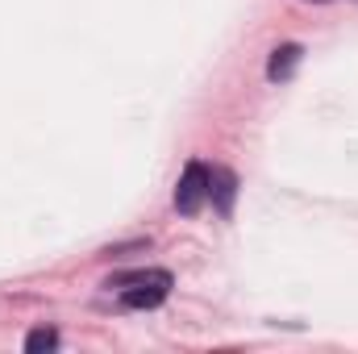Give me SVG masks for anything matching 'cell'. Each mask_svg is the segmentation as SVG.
<instances>
[{
    "mask_svg": "<svg viewBox=\"0 0 358 354\" xmlns=\"http://www.w3.org/2000/svg\"><path fill=\"white\" fill-rule=\"evenodd\" d=\"M104 288L121 292V309H159L171 292V271H163V267L121 271V275H108Z\"/></svg>",
    "mask_w": 358,
    "mask_h": 354,
    "instance_id": "6da1fadb",
    "label": "cell"
},
{
    "mask_svg": "<svg viewBox=\"0 0 358 354\" xmlns=\"http://www.w3.org/2000/svg\"><path fill=\"white\" fill-rule=\"evenodd\" d=\"M204 200H208V167L204 163H187L176 183V208L183 217H196L204 208Z\"/></svg>",
    "mask_w": 358,
    "mask_h": 354,
    "instance_id": "7a4b0ae2",
    "label": "cell"
},
{
    "mask_svg": "<svg viewBox=\"0 0 358 354\" xmlns=\"http://www.w3.org/2000/svg\"><path fill=\"white\" fill-rule=\"evenodd\" d=\"M208 200L221 217H234V200H238V176L229 167H208Z\"/></svg>",
    "mask_w": 358,
    "mask_h": 354,
    "instance_id": "3957f363",
    "label": "cell"
},
{
    "mask_svg": "<svg viewBox=\"0 0 358 354\" xmlns=\"http://www.w3.org/2000/svg\"><path fill=\"white\" fill-rule=\"evenodd\" d=\"M300 46L296 42H283V46H275L271 50V63H267V80L271 84H283V80H292V71H296V63H300Z\"/></svg>",
    "mask_w": 358,
    "mask_h": 354,
    "instance_id": "277c9868",
    "label": "cell"
},
{
    "mask_svg": "<svg viewBox=\"0 0 358 354\" xmlns=\"http://www.w3.org/2000/svg\"><path fill=\"white\" fill-rule=\"evenodd\" d=\"M50 351H59V334L55 330H34L29 338H25V354H50Z\"/></svg>",
    "mask_w": 358,
    "mask_h": 354,
    "instance_id": "5b68a950",
    "label": "cell"
}]
</instances>
